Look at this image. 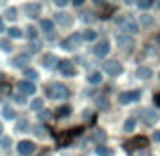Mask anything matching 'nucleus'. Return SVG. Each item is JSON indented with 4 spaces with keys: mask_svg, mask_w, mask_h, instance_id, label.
Here are the masks:
<instances>
[{
    "mask_svg": "<svg viewBox=\"0 0 160 156\" xmlns=\"http://www.w3.org/2000/svg\"><path fill=\"white\" fill-rule=\"evenodd\" d=\"M49 95H51V98H57V99H63V98H67V95H69V91H67L65 85L55 83V85L49 87Z\"/></svg>",
    "mask_w": 160,
    "mask_h": 156,
    "instance_id": "f257e3e1",
    "label": "nucleus"
},
{
    "mask_svg": "<svg viewBox=\"0 0 160 156\" xmlns=\"http://www.w3.org/2000/svg\"><path fill=\"white\" fill-rule=\"evenodd\" d=\"M138 91H128V93H122V98H120V102L122 103H128V102H134V99H138Z\"/></svg>",
    "mask_w": 160,
    "mask_h": 156,
    "instance_id": "f03ea898",
    "label": "nucleus"
},
{
    "mask_svg": "<svg viewBox=\"0 0 160 156\" xmlns=\"http://www.w3.org/2000/svg\"><path fill=\"white\" fill-rule=\"evenodd\" d=\"M108 51H109V45L106 43V41H102V43L95 47V55H99V57H106Z\"/></svg>",
    "mask_w": 160,
    "mask_h": 156,
    "instance_id": "7ed1b4c3",
    "label": "nucleus"
},
{
    "mask_svg": "<svg viewBox=\"0 0 160 156\" xmlns=\"http://www.w3.org/2000/svg\"><path fill=\"white\" fill-rule=\"evenodd\" d=\"M32 150H35V146H32L31 142H20L18 144V152L20 154H31Z\"/></svg>",
    "mask_w": 160,
    "mask_h": 156,
    "instance_id": "20e7f679",
    "label": "nucleus"
},
{
    "mask_svg": "<svg viewBox=\"0 0 160 156\" xmlns=\"http://www.w3.org/2000/svg\"><path fill=\"white\" fill-rule=\"evenodd\" d=\"M120 69H122V67H120V63H108V65H106V71H108L109 75L120 73Z\"/></svg>",
    "mask_w": 160,
    "mask_h": 156,
    "instance_id": "39448f33",
    "label": "nucleus"
},
{
    "mask_svg": "<svg viewBox=\"0 0 160 156\" xmlns=\"http://www.w3.org/2000/svg\"><path fill=\"white\" fill-rule=\"evenodd\" d=\"M18 87L22 91H27V93H32V91H35V85H32V83H28V81H20Z\"/></svg>",
    "mask_w": 160,
    "mask_h": 156,
    "instance_id": "423d86ee",
    "label": "nucleus"
},
{
    "mask_svg": "<svg viewBox=\"0 0 160 156\" xmlns=\"http://www.w3.org/2000/svg\"><path fill=\"white\" fill-rule=\"evenodd\" d=\"M144 122H156V112H144Z\"/></svg>",
    "mask_w": 160,
    "mask_h": 156,
    "instance_id": "0eeeda50",
    "label": "nucleus"
},
{
    "mask_svg": "<svg viewBox=\"0 0 160 156\" xmlns=\"http://www.w3.org/2000/svg\"><path fill=\"white\" fill-rule=\"evenodd\" d=\"M16 67H24V63H28V57H24V55H22V57H16Z\"/></svg>",
    "mask_w": 160,
    "mask_h": 156,
    "instance_id": "6e6552de",
    "label": "nucleus"
},
{
    "mask_svg": "<svg viewBox=\"0 0 160 156\" xmlns=\"http://www.w3.org/2000/svg\"><path fill=\"white\" fill-rule=\"evenodd\" d=\"M45 63H47V67H55V63H57V57L49 55V57H45Z\"/></svg>",
    "mask_w": 160,
    "mask_h": 156,
    "instance_id": "1a4fd4ad",
    "label": "nucleus"
},
{
    "mask_svg": "<svg viewBox=\"0 0 160 156\" xmlns=\"http://www.w3.org/2000/svg\"><path fill=\"white\" fill-rule=\"evenodd\" d=\"M89 81L91 83H99V81H102V75H99V73H91L89 75Z\"/></svg>",
    "mask_w": 160,
    "mask_h": 156,
    "instance_id": "9d476101",
    "label": "nucleus"
},
{
    "mask_svg": "<svg viewBox=\"0 0 160 156\" xmlns=\"http://www.w3.org/2000/svg\"><path fill=\"white\" fill-rule=\"evenodd\" d=\"M41 27H43L45 31H51V28H53V24H51V20H43V23H41Z\"/></svg>",
    "mask_w": 160,
    "mask_h": 156,
    "instance_id": "9b49d317",
    "label": "nucleus"
},
{
    "mask_svg": "<svg viewBox=\"0 0 160 156\" xmlns=\"http://www.w3.org/2000/svg\"><path fill=\"white\" fill-rule=\"evenodd\" d=\"M138 75H140V77H150V69H140Z\"/></svg>",
    "mask_w": 160,
    "mask_h": 156,
    "instance_id": "f8f14e48",
    "label": "nucleus"
},
{
    "mask_svg": "<svg viewBox=\"0 0 160 156\" xmlns=\"http://www.w3.org/2000/svg\"><path fill=\"white\" fill-rule=\"evenodd\" d=\"M22 33H20V28H10V37H20Z\"/></svg>",
    "mask_w": 160,
    "mask_h": 156,
    "instance_id": "ddd939ff",
    "label": "nucleus"
},
{
    "mask_svg": "<svg viewBox=\"0 0 160 156\" xmlns=\"http://www.w3.org/2000/svg\"><path fill=\"white\" fill-rule=\"evenodd\" d=\"M81 37H85V39H95V35H93V31H85V35H81Z\"/></svg>",
    "mask_w": 160,
    "mask_h": 156,
    "instance_id": "4468645a",
    "label": "nucleus"
},
{
    "mask_svg": "<svg viewBox=\"0 0 160 156\" xmlns=\"http://www.w3.org/2000/svg\"><path fill=\"white\" fill-rule=\"evenodd\" d=\"M98 154H99V156H108L109 150H106V148H102V146H99V148H98Z\"/></svg>",
    "mask_w": 160,
    "mask_h": 156,
    "instance_id": "2eb2a0df",
    "label": "nucleus"
},
{
    "mask_svg": "<svg viewBox=\"0 0 160 156\" xmlns=\"http://www.w3.org/2000/svg\"><path fill=\"white\" fill-rule=\"evenodd\" d=\"M134 124H136V122H134V120H128V122H126V130H128V132H130V130L134 128Z\"/></svg>",
    "mask_w": 160,
    "mask_h": 156,
    "instance_id": "dca6fc26",
    "label": "nucleus"
},
{
    "mask_svg": "<svg viewBox=\"0 0 160 156\" xmlns=\"http://www.w3.org/2000/svg\"><path fill=\"white\" fill-rule=\"evenodd\" d=\"M8 144H10V140H8V138H4V140H0V146H2V148H8Z\"/></svg>",
    "mask_w": 160,
    "mask_h": 156,
    "instance_id": "f3484780",
    "label": "nucleus"
},
{
    "mask_svg": "<svg viewBox=\"0 0 160 156\" xmlns=\"http://www.w3.org/2000/svg\"><path fill=\"white\" fill-rule=\"evenodd\" d=\"M4 116H6V118H12L14 113H12V109H10V108H4Z\"/></svg>",
    "mask_w": 160,
    "mask_h": 156,
    "instance_id": "a211bd4d",
    "label": "nucleus"
},
{
    "mask_svg": "<svg viewBox=\"0 0 160 156\" xmlns=\"http://www.w3.org/2000/svg\"><path fill=\"white\" fill-rule=\"evenodd\" d=\"M41 105H43V102H35V103H32V108H35V109H39Z\"/></svg>",
    "mask_w": 160,
    "mask_h": 156,
    "instance_id": "6ab92c4d",
    "label": "nucleus"
},
{
    "mask_svg": "<svg viewBox=\"0 0 160 156\" xmlns=\"http://www.w3.org/2000/svg\"><path fill=\"white\" fill-rule=\"evenodd\" d=\"M154 138H156V140H160V132H156V134H154Z\"/></svg>",
    "mask_w": 160,
    "mask_h": 156,
    "instance_id": "aec40b11",
    "label": "nucleus"
},
{
    "mask_svg": "<svg viewBox=\"0 0 160 156\" xmlns=\"http://www.w3.org/2000/svg\"><path fill=\"white\" fill-rule=\"evenodd\" d=\"M0 132H2V124H0Z\"/></svg>",
    "mask_w": 160,
    "mask_h": 156,
    "instance_id": "412c9836",
    "label": "nucleus"
}]
</instances>
